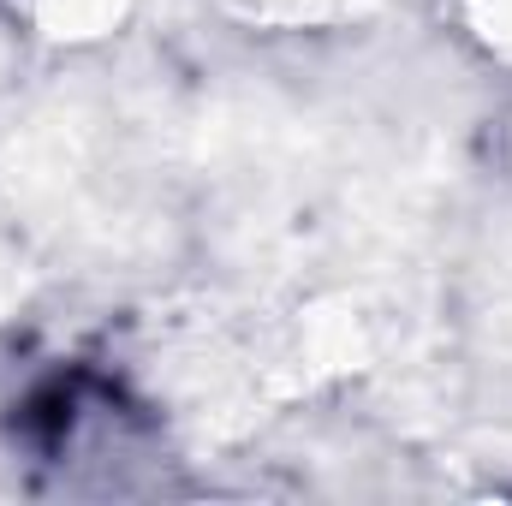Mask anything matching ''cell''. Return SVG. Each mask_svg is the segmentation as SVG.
<instances>
[{"label": "cell", "mask_w": 512, "mask_h": 506, "mask_svg": "<svg viewBox=\"0 0 512 506\" xmlns=\"http://www.w3.org/2000/svg\"><path fill=\"white\" fill-rule=\"evenodd\" d=\"M126 6L131 0H36V18H42L48 36H72V42H84V36L114 30V24L126 18Z\"/></svg>", "instance_id": "obj_1"}, {"label": "cell", "mask_w": 512, "mask_h": 506, "mask_svg": "<svg viewBox=\"0 0 512 506\" xmlns=\"http://www.w3.org/2000/svg\"><path fill=\"white\" fill-rule=\"evenodd\" d=\"M471 30L489 42V48H512V0H471Z\"/></svg>", "instance_id": "obj_2"}]
</instances>
